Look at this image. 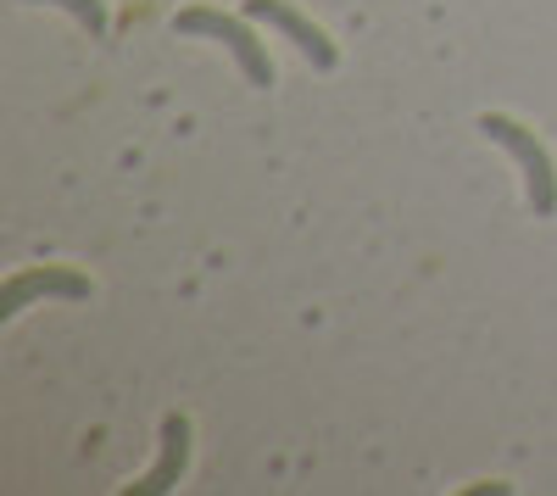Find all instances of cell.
<instances>
[{
	"label": "cell",
	"instance_id": "obj_1",
	"mask_svg": "<svg viewBox=\"0 0 557 496\" xmlns=\"http://www.w3.org/2000/svg\"><path fill=\"white\" fill-rule=\"evenodd\" d=\"M480 134L513 151V162L524 168L530 212H535V218H552V212H557V162H552V151L535 140V128H524L519 117H507V112H485V117H480Z\"/></svg>",
	"mask_w": 557,
	"mask_h": 496
},
{
	"label": "cell",
	"instance_id": "obj_2",
	"mask_svg": "<svg viewBox=\"0 0 557 496\" xmlns=\"http://www.w3.org/2000/svg\"><path fill=\"white\" fill-rule=\"evenodd\" d=\"M173 28H178V34H207V39L228 45V57L240 62V73H246L257 89H268V84H273L268 45L251 34V23H246V17H228V12H212V7H190V12H178V17H173Z\"/></svg>",
	"mask_w": 557,
	"mask_h": 496
},
{
	"label": "cell",
	"instance_id": "obj_3",
	"mask_svg": "<svg viewBox=\"0 0 557 496\" xmlns=\"http://www.w3.org/2000/svg\"><path fill=\"white\" fill-rule=\"evenodd\" d=\"M39 296H57V301H89V280L78 274V268L67 262H45V268H23V274H12L7 285H0V324L17 319V312Z\"/></svg>",
	"mask_w": 557,
	"mask_h": 496
},
{
	"label": "cell",
	"instance_id": "obj_4",
	"mask_svg": "<svg viewBox=\"0 0 557 496\" xmlns=\"http://www.w3.org/2000/svg\"><path fill=\"white\" fill-rule=\"evenodd\" d=\"M246 17H251V23H268V28H278V34H285V39L296 45V51H301L312 67H335V62H341L335 39L323 34L312 17H301V12L290 7V0H246Z\"/></svg>",
	"mask_w": 557,
	"mask_h": 496
},
{
	"label": "cell",
	"instance_id": "obj_5",
	"mask_svg": "<svg viewBox=\"0 0 557 496\" xmlns=\"http://www.w3.org/2000/svg\"><path fill=\"white\" fill-rule=\"evenodd\" d=\"M184 469H190V419L168 413V419H162V458H157V469H151L146 480H134L128 491H134V496H162V491L178 485Z\"/></svg>",
	"mask_w": 557,
	"mask_h": 496
},
{
	"label": "cell",
	"instance_id": "obj_6",
	"mask_svg": "<svg viewBox=\"0 0 557 496\" xmlns=\"http://www.w3.org/2000/svg\"><path fill=\"white\" fill-rule=\"evenodd\" d=\"M51 7L73 12V17H78V23H84L89 34H96V39L107 34V7H101V0H51Z\"/></svg>",
	"mask_w": 557,
	"mask_h": 496
}]
</instances>
